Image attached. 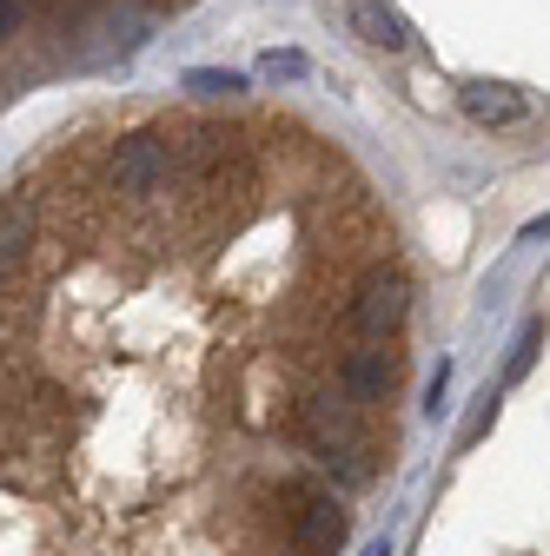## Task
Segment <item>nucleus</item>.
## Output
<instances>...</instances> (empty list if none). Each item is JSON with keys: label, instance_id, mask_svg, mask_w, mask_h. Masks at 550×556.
<instances>
[{"label": "nucleus", "instance_id": "nucleus-2", "mask_svg": "<svg viewBox=\"0 0 550 556\" xmlns=\"http://www.w3.org/2000/svg\"><path fill=\"white\" fill-rule=\"evenodd\" d=\"M404 312H411V286H404L398 271L372 265V271L359 278V292H352V325H359V338H391V331L404 325Z\"/></svg>", "mask_w": 550, "mask_h": 556}, {"label": "nucleus", "instance_id": "nucleus-9", "mask_svg": "<svg viewBox=\"0 0 550 556\" xmlns=\"http://www.w3.org/2000/svg\"><path fill=\"white\" fill-rule=\"evenodd\" d=\"M186 87H199V93H239L246 80L239 74H220V66H199V74H186Z\"/></svg>", "mask_w": 550, "mask_h": 556}, {"label": "nucleus", "instance_id": "nucleus-13", "mask_svg": "<svg viewBox=\"0 0 550 556\" xmlns=\"http://www.w3.org/2000/svg\"><path fill=\"white\" fill-rule=\"evenodd\" d=\"M365 556H385V543H372V549H365Z\"/></svg>", "mask_w": 550, "mask_h": 556}, {"label": "nucleus", "instance_id": "nucleus-3", "mask_svg": "<svg viewBox=\"0 0 550 556\" xmlns=\"http://www.w3.org/2000/svg\"><path fill=\"white\" fill-rule=\"evenodd\" d=\"M305 431H312V444H318V451L346 457V470H352V477H365V464H359V404H352V391L312 397V404H305Z\"/></svg>", "mask_w": 550, "mask_h": 556}, {"label": "nucleus", "instance_id": "nucleus-8", "mask_svg": "<svg viewBox=\"0 0 550 556\" xmlns=\"http://www.w3.org/2000/svg\"><path fill=\"white\" fill-rule=\"evenodd\" d=\"M34 252V199L27 192H8V205H0V258H8V271Z\"/></svg>", "mask_w": 550, "mask_h": 556}, {"label": "nucleus", "instance_id": "nucleus-7", "mask_svg": "<svg viewBox=\"0 0 550 556\" xmlns=\"http://www.w3.org/2000/svg\"><path fill=\"white\" fill-rule=\"evenodd\" d=\"M352 34L365 47H385V53L411 47V27H404V14L391 8V0H352Z\"/></svg>", "mask_w": 550, "mask_h": 556}, {"label": "nucleus", "instance_id": "nucleus-4", "mask_svg": "<svg viewBox=\"0 0 550 556\" xmlns=\"http://www.w3.org/2000/svg\"><path fill=\"white\" fill-rule=\"evenodd\" d=\"M292 543H299V556H338V543H346V510L332 497H299Z\"/></svg>", "mask_w": 550, "mask_h": 556}, {"label": "nucleus", "instance_id": "nucleus-5", "mask_svg": "<svg viewBox=\"0 0 550 556\" xmlns=\"http://www.w3.org/2000/svg\"><path fill=\"white\" fill-rule=\"evenodd\" d=\"M378 344H385V338H365V352L346 358V391H352L359 404H378V397L391 391V378H398L391 352H378Z\"/></svg>", "mask_w": 550, "mask_h": 556}, {"label": "nucleus", "instance_id": "nucleus-1", "mask_svg": "<svg viewBox=\"0 0 550 556\" xmlns=\"http://www.w3.org/2000/svg\"><path fill=\"white\" fill-rule=\"evenodd\" d=\"M179 179V160H173V147H166V132H120L113 139V153H107V186L120 192V199H160L166 186Z\"/></svg>", "mask_w": 550, "mask_h": 556}, {"label": "nucleus", "instance_id": "nucleus-11", "mask_svg": "<svg viewBox=\"0 0 550 556\" xmlns=\"http://www.w3.org/2000/svg\"><path fill=\"white\" fill-rule=\"evenodd\" d=\"M21 21H27V0H0V27H8V40L21 34Z\"/></svg>", "mask_w": 550, "mask_h": 556}, {"label": "nucleus", "instance_id": "nucleus-12", "mask_svg": "<svg viewBox=\"0 0 550 556\" xmlns=\"http://www.w3.org/2000/svg\"><path fill=\"white\" fill-rule=\"evenodd\" d=\"M530 352H537V325L524 331V344H517V358H511V378H524L530 371Z\"/></svg>", "mask_w": 550, "mask_h": 556}, {"label": "nucleus", "instance_id": "nucleus-6", "mask_svg": "<svg viewBox=\"0 0 550 556\" xmlns=\"http://www.w3.org/2000/svg\"><path fill=\"white\" fill-rule=\"evenodd\" d=\"M464 113H471L477 126H517V119L530 113V100H524L517 87H498V80H471V87H464Z\"/></svg>", "mask_w": 550, "mask_h": 556}, {"label": "nucleus", "instance_id": "nucleus-10", "mask_svg": "<svg viewBox=\"0 0 550 556\" xmlns=\"http://www.w3.org/2000/svg\"><path fill=\"white\" fill-rule=\"evenodd\" d=\"M265 74L272 80H299L305 74V53H265Z\"/></svg>", "mask_w": 550, "mask_h": 556}]
</instances>
